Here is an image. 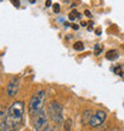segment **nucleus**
<instances>
[{"instance_id":"obj_11","label":"nucleus","mask_w":124,"mask_h":131,"mask_svg":"<svg viewBox=\"0 0 124 131\" xmlns=\"http://www.w3.org/2000/svg\"><path fill=\"white\" fill-rule=\"evenodd\" d=\"M91 113H90V111H85L84 112V121H85V123L86 122H90V119H91Z\"/></svg>"},{"instance_id":"obj_14","label":"nucleus","mask_w":124,"mask_h":131,"mask_svg":"<svg viewBox=\"0 0 124 131\" xmlns=\"http://www.w3.org/2000/svg\"><path fill=\"white\" fill-rule=\"evenodd\" d=\"M11 3L13 4L16 7H19V6H20V3H19V0H11Z\"/></svg>"},{"instance_id":"obj_4","label":"nucleus","mask_w":124,"mask_h":131,"mask_svg":"<svg viewBox=\"0 0 124 131\" xmlns=\"http://www.w3.org/2000/svg\"><path fill=\"white\" fill-rule=\"evenodd\" d=\"M49 114L53 122H55L56 124L63 123V108L57 101H51L49 104Z\"/></svg>"},{"instance_id":"obj_6","label":"nucleus","mask_w":124,"mask_h":131,"mask_svg":"<svg viewBox=\"0 0 124 131\" xmlns=\"http://www.w3.org/2000/svg\"><path fill=\"white\" fill-rule=\"evenodd\" d=\"M18 90H19V80H18L17 76H14L7 82L6 93L8 97H14L18 93Z\"/></svg>"},{"instance_id":"obj_7","label":"nucleus","mask_w":124,"mask_h":131,"mask_svg":"<svg viewBox=\"0 0 124 131\" xmlns=\"http://www.w3.org/2000/svg\"><path fill=\"white\" fill-rule=\"evenodd\" d=\"M106 59L110 60V61H115V60H117L118 59V51L117 50H110V51H107Z\"/></svg>"},{"instance_id":"obj_15","label":"nucleus","mask_w":124,"mask_h":131,"mask_svg":"<svg viewBox=\"0 0 124 131\" xmlns=\"http://www.w3.org/2000/svg\"><path fill=\"white\" fill-rule=\"evenodd\" d=\"M45 6H47V7L51 6V0H47V1H45Z\"/></svg>"},{"instance_id":"obj_18","label":"nucleus","mask_w":124,"mask_h":131,"mask_svg":"<svg viewBox=\"0 0 124 131\" xmlns=\"http://www.w3.org/2000/svg\"><path fill=\"white\" fill-rule=\"evenodd\" d=\"M85 14H86V16H88V17H90V16H91V12H90V11H85Z\"/></svg>"},{"instance_id":"obj_8","label":"nucleus","mask_w":124,"mask_h":131,"mask_svg":"<svg viewBox=\"0 0 124 131\" xmlns=\"http://www.w3.org/2000/svg\"><path fill=\"white\" fill-rule=\"evenodd\" d=\"M80 17V13L78 12L76 10H73L70 13H69V16H68V18H69V20H75L76 18H79Z\"/></svg>"},{"instance_id":"obj_19","label":"nucleus","mask_w":124,"mask_h":131,"mask_svg":"<svg viewBox=\"0 0 124 131\" xmlns=\"http://www.w3.org/2000/svg\"><path fill=\"white\" fill-rule=\"evenodd\" d=\"M81 25H82V26H85V25H87V23H86V21H81Z\"/></svg>"},{"instance_id":"obj_5","label":"nucleus","mask_w":124,"mask_h":131,"mask_svg":"<svg viewBox=\"0 0 124 131\" xmlns=\"http://www.w3.org/2000/svg\"><path fill=\"white\" fill-rule=\"evenodd\" d=\"M105 119H106V113H105L104 111H101V110L96 111V112L92 114L88 124H90L92 128H97V126H99V125L103 124L104 122H105Z\"/></svg>"},{"instance_id":"obj_10","label":"nucleus","mask_w":124,"mask_h":131,"mask_svg":"<svg viewBox=\"0 0 124 131\" xmlns=\"http://www.w3.org/2000/svg\"><path fill=\"white\" fill-rule=\"evenodd\" d=\"M72 124H73V121H72V119H67V121H66V123H65V130L66 131H70Z\"/></svg>"},{"instance_id":"obj_17","label":"nucleus","mask_w":124,"mask_h":131,"mask_svg":"<svg viewBox=\"0 0 124 131\" xmlns=\"http://www.w3.org/2000/svg\"><path fill=\"white\" fill-rule=\"evenodd\" d=\"M72 28L74 29V30H78V29H79V26H78L76 24H73V25H72Z\"/></svg>"},{"instance_id":"obj_1","label":"nucleus","mask_w":124,"mask_h":131,"mask_svg":"<svg viewBox=\"0 0 124 131\" xmlns=\"http://www.w3.org/2000/svg\"><path fill=\"white\" fill-rule=\"evenodd\" d=\"M24 117V103L23 101H14L8 108L6 113V123L10 128L14 129L19 126Z\"/></svg>"},{"instance_id":"obj_20","label":"nucleus","mask_w":124,"mask_h":131,"mask_svg":"<svg viewBox=\"0 0 124 131\" xmlns=\"http://www.w3.org/2000/svg\"><path fill=\"white\" fill-rule=\"evenodd\" d=\"M10 131H14V130H10Z\"/></svg>"},{"instance_id":"obj_12","label":"nucleus","mask_w":124,"mask_h":131,"mask_svg":"<svg viewBox=\"0 0 124 131\" xmlns=\"http://www.w3.org/2000/svg\"><path fill=\"white\" fill-rule=\"evenodd\" d=\"M101 50H103V47L100 44H96V47H94V54H96V55H99L100 52H101Z\"/></svg>"},{"instance_id":"obj_9","label":"nucleus","mask_w":124,"mask_h":131,"mask_svg":"<svg viewBox=\"0 0 124 131\" xmlns=\"http://www.w3.org/2000/svg\"><path fill=\"white\" fill-rule=\"evenodd\" d=\"M73 48L75 49L76 51H81V50H84V43L82 42H75L74 45H73Z\"/></svg>"},{"instance_id":"obj_21","label":"nucleus","mask_w":124,"mask_h":131,"mask_svg":"<svg viewBox=\"0 0 124 131\" xmlns=\"http://www.w3.org/2000/svg\"><path fill=\"white\" fill-rule=\"evenodd\" d=\"M123 106H124V105H123Z\"/></svg>"},{"instance_id":"obj_2","label":"nucleus","mask_w":124,"mask_h":131,"mask_svg":"<svg viewBox=\"0 0 124 131\" xmlns=\"http://www.w3.org/2000/svg\"><path fill=\"white\" fill-rule=\"evenodd\" d=\"M44 100H45L44 91H38L37 93H35L31 97L30 101H29V113H30V116H34L35 113H37L38 111L43 108Z\"/></svg>"},{"instance_id":"obj_13","label":"nucleus","mask_w":124,"mask_h":131,"mask_svg":"<svg viewBox=\"0 0 124 131\" xmlns=\"http://www.w3.org/2000/svg\"><path fill=\"white\" fill-rule=\"evenodd\" d=\"M53 7H54V12H55V13H59L60 12V5L57 3L56 4H54V5H53Z\"/></svg>"},{"instance_id":"obj_16","label":"nucleus","mask_w":124,"mask_h":131,"mask_svg":"<svg viewBox=\"0 0 124 131\" xmlns=\"http://www.w3.org/2000/svg\"><path fill=\"white\" fill-rule=\"evenodd\" d=\"M44 131H57L55 128H47Z\"/></svg>"},{"instance_id":"obj_3","label":"nucleus","mask_w":124,"mask_h":131,"mask_svg":"<svg viewBox=\"0 0 124 131\" xmlns=\"http://www.w3.org/2000/svg\"><path fill=\"white\" fill-rule=\"evenodd\" d=\"M31 122H32V126L36 131H44L47 129V125H48V119H47L45 111L42 108L37 113L31 116Z\"/></svg>"}]
</instances>
